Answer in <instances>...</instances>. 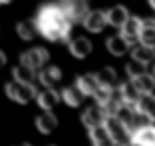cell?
<instances>
[{"instance_id": "1", "label": "cell", "mask_w": 155, "mask_h": 146, "mask_svg": "<svg viewBox=\"0 0 155 146\" xmlns=\"http://www.w3.org/2000/svg\"><path fill=\"white\" fill-rule=\"evenodd\" d=\"M34 19H36L38 32L47 40H51V43H64V40L70 38L72 21L64 13L62 5H45V7H41Z\"/></svg>"}, {"instance_id": "2", "label": "cell", "mask_w": 155, "mask_h": 146, "mask_svg": "<svg viewBox=\"0 0 155 146\" xmlns=\"http://www.w3.org/2000/svg\"><path fill=\"white\" fill-rule=\"evenodd\" d=\"M104 125L108 127V131H110V135L115 138V142L117 144H132V129L117 116V114H110V116H106V121H104Z\"/></svg>"}, {"instance_id": "3", "label": "cell", "mask_w": 155, "mask_h": 146, "mask_svg": "<svg viewBox=\"0 0 155 146\" xmlns=\"http://www.w3.org/2000/svg\"><path fill=\"white\" fill-rule=\"evenodd\" d=\"M7 95H9L13 102H17V104H28V102H32V100H34V95H38V93H36L34 85L13 81V83H9V85H7Z\"/></svg>"}, {"instance_id": "4", "label": "cell", "mask_w": 155, "mask_h": 146, "mask_svg": "<svg viewBox=\"0 0 155 146\" xmlns=\"http://www.w3.org/2000/svg\"><path fill=\"white\" fill-rule=\"evenodd\" d=\"M62 9H64V13L68 15V19L72 21V24H83V19L87 17V0H62Z\"/></svg>"}, {"instance_id": "5", "label": "cell", "mask_w": 155, "mask_h": 146, "mask_svg": "<svg viewBox=\"0 0 155 146\" xmlns=\"http://www.w3.org/2000/svg\"><path fill=\"white\" fill-rule=\"evenodd\" d=\"M47 59H49V53H47V49H43V47H34V49L21 53V64H26V66H30V68H34V70L45 68Z\"/></svg>"}, {"instance_id": "6", "label": "cell", "mask_w": 155, "mask_h": 146, "mask_svg": "<svg viewBox=\"0 0 155 146\" xmlns=\"http://www.w3.org/2000/svg\"><path fill=\"white\" fill-rule=\"evenodd\" d=\"M81 121H83V125H85L87 129H94V127H98V125H104L106 112H104V108H102L100 104H94V106L85 108V112L81 114Z\"/></svg>"}, {"instance_id": "7", "label": "cell", "mask_w": 155, "mask_h": 146, "mask_svg": "<svg viewBox=\"0 0 155 146\" xmlns=\"http://www.w3.org/2000/svg\"><path fill=\"white\" fill-rule=\"evenodd\" d=\"M83 26H85V30L98 34V32H102V30L108 26V13H102V11H89L87 17L83 19Z\"/></svg>"}, {"instance_id": "8", "label": "cell", "mask_w": 155, "mask_h": 146, "mask_svg": "<svg viewBox=\"0 0 155 146\" xmlns=\"http://www.w3.org/2000/svg\"><path fill=\"white\" fill-rule=\"evenodd\" d=\"M132 144H138V146H155V125L153 123H147V125L134 129Z\"/></svg>"}, {"instance_id": "9", "label": "cell", "mask_w": 155, "mask_h": 146, "mask_svg": "<svg viewBox=\"0 0 155 146\" xmlns=\"http://www.w3.org/2000/svg\"><path fill=\"white\" fill-rule=\"evenodd\" d=\"M89 138H91V144L94 146H115L117 144L106 125H98V127L89 129Z\"/></svg>"}, {"instance_id": "10", "label": "cell", "mask_w": 155, "mask_h": 146, "mask_svg": "<svg viewBox=\"0 0 155 146\" xmlns=\"http://www.w3.org/2000/svg\"><path fill=\"white\" fill-rule=\"evenodd\" d=\"M140 30H142V19H140V17H130V19L123 24L121 34H123L132 45H136V40H140Z\"/></svg>"}, {"instance_id": "11", "label": "cell", "mask_w": 155, "mask_h": 146, "mask_svg": "<svg viewBox=\"0 0 155 146\" xmlns=\"http://www.w3.org/2000/svg\"><path fill=\"white\" fill-rule=\"evenodd\" d=\"M60 100H62V93H58L53 87H47L45 91H41V93L36 95V102H38V106H41L43 110L55 108V106L60 104Z\"/></svg>"}, {"instance_id": "12", "label": "cell", "mask_w": 155, "mask_h": 146, "mask_svg": "<svg viewBox=\"0 0 155 146\" xmlns=\"http://www.w3.org/2000/svg\"><path fill=\"white\" fill-rule=\"evenodd\" d=\"M77 87L85 95H96V91L100 89V78H98V74H81L77 78Z\"/></svg>"}, {"instance_id": "13", "label": "cell", "mask_w": 155, "mask_h": 146, "mask_svg": "<svg viewBox=\"0 0 155 146\" xmlns=\"http://www.w3.org/2000/svg\"><path fill=\"white\" fill-rule=\"evenodd\" d=\"M106 47H108V51L113 53V55H125L130 49H132V43L123 36V34H119V36H110L108 40H106Z\"/></svg>"}, {"instance_id": "14", "label": "cell", "mask_w": 155, "mask_h": 146, "mask_svg": "<svg viewBox=\"0 0 155 146\" xmlns=\"http://www.w3.org/2000/svg\"><path fill=\"white\" fill-rule=\"evenodd\" d=\"M132 59L142 62V64L149 66V64L155 59V47H149V45H142V43L134 45V47H132Z\"/></svg>"}, {"instance_id": "15", "label": "cell", "mask_w": 155, "mask_h": 146, "mask_svg": "<svg viewBox=\"0 0 155 146\" xmlns=\"http://www.w3.org/2000/svg\"><path fill=\"white\" fill-rule=\"evenodd\" d=\"M119 91H121V97H123V102H127V104H138V100L142 97V93H140V89L136 87V83H134V78H130V81H125L121 87H119Z\"/></svg>"}, {"instance_id": "16", "label": "cell", "mask_w": 155, "mask_h": 146, "mask_svg": "<svg viewBox=\"0 0 155 146\" xmlns=\"http://www.w3.org/2000/svg\"><path fill=\"white\" fill-rule=\"evenodd\" d=\"M136 108H138L149 121L155 123V95H153V93H142V97L138 100Z\"/></svg>"}, {"instance_id": "17", "label": "cell", "mask_w": 155, "mask_h": 146, "mask_svg": "<svg viewBox=\"0 0 155 146\" xmlns=\"http://www.w3.org/2000/svg\"><path fill=\"white\" fill-rule=\"evenodd\" d=\"M130 19V13H127V9L125 7H113L110 11H108V26H113V28H123V24Z\"/></svg>"}, {"instance_id": "18", "label": "cell", "mask_w": 155, "mask_h": 146, "mask_svg": "<svg viewBox=\"0 0 155 146\" xmlns=\"http://www.w3.org/2000/svg\"><path fill=\"white\" fill-rule=\"evenodd\" d=\"M13 78L19 81V83L34 85V81H36V70L30 68V66H26V64H19V66L13 68Z\"/></svg>"}, {"instance_id": "19", "label": "cell", "mask_w": 155, "mask_h": 146, "mask_svg": "<svg viewBox=\"0 0 155 146\" xmlns=\"http://www.w3.org/2000/svg\"><path fill=\"white\" fill-rule=\"evenodd\" d=\"M60 78H62V70H60L58 66H45V68L41 70V74H38V81H41L45 87H53Z\"/></svg>"}, {"instance_id": "20", "label": "cell", "mask_w": 155, "mask_h": 146, "mask_svg": "<svg viewBox=\"0 0 155 146\" xmlns=\"http://www.w3.org/2000/svg\"><path fill=\"white\" fill-rule=\"evenodd\" d=\"M70 53L74 55V57H79V59H83V57H87L89 53H91V40L89 38H74L72 43H70Z\"/></svg>"}, {"instance_id": "21", "label": "cell", "mask_w": 155, "mask_h": 146, "mask_svg": "<svg viewBox=\"0 0 155 146\" xmlns=\"http://www.w3.org/2000/svg\"><path fill=\"white\" fill-rule=\"evenodd\" d=\"M83 97H85V93L74 85V87H66L64 91H62V100L68 104V106H72V108H77V106H81L83 104Z\"/></svg>"}, {"instance_id": "22", "label": "cell", "mask_w": 155, "mask_h": 146, "mask_svg": "<svg viewBox=\"0 0 155 146\" xmlns=\"http://www.w3.org/2000/svg\"><path fill=\"white\" fill-rule=\"evenodd\" d=\"M138 43L155 47V19H142V30H140V40Z\"/></svg>"}, {"instance_id": "23", "label": "cell", "mask_w": 155, "mask_h": 146, "mask_svg": "<svg viewBox=\"0 0 155 146\" xmlns=\"http://www.w3.org/2000/svg\"><path fill=\"white\" fill-rule=\"evenodd\" d=\"M17 34H19L24 40H32V38L38 34L36 19H28V21H21V24H17Z\"/></svg>"}, {"instance_id": "24", "label": "cell", "mask_w": 155, "mask_h": 146, "mask_svg": "<svg viewBox=\"0 0 155 146\" xmlns=\"http://www.w3.org/2000/svg\"><path fill=\"white\" fill-rule=\"evenodd\" d=\"M36 127L41 133H51L55 127H58V119L51 114V112H43L38 119H36Z\"/></svg>"}, {"instance_id": "25", "label": "cell", "mask_w": 155, "mask_h": 146, "mask_svg": "<svg viewBox=\"0 0 155 146\" xmlns=\"http://www.w3.org/2000/svg\"><path fill=\"white\" fill-rule=\"evenodd\" d=\"M134 83H136V87L140 89V93H153V89H155V72H153V74L144 72V74L136 76Z\"/></svg>"}, {"instance_id": "26", "label": "cell", "mask_w": 155, "mask_h": 146, "mask_svg": "<svg viewBox=\"0 0 155 146\" xmlns=\"http://www.w3.org/2000/svg\"><path fill=\"white\" fill-rule=\"evenodd\" d=\"M98 78H100V85H104V87H110V89L117 87V74L113 68H102L98 72Z\"/></svg>"}, {"instance_id": "27", "label": "cell", "mask_w": 155, "mask_h": 146, "mask_svg": "<svg viewBox=\"0 0 155 146\" xmlns=\"http://www.w3.org/2000/svg\"><path fill=\"white\" fill-rule=\"evenodd\" d=\"M125 72H127V76H130V78H136V76H140V74H144V72H147V64L132 59V62L125 66Z\"/></svg>"}, {"instance_id": "28", "label": "cell", "mask_w": 155, "mask_h": 146, "mask_svg": "<svg viewBox=\"0 0 155 146\" xmlns=\"http://www.w3.org/2000/svg\"><path fill=\"white\" fill-rule=\"evenodd\" d=\"M149 5H151V9H155V0H149Z\"/></svg>"}, {"instance_id": "29", "label": "cell", "mask_w": 155, "mask_h": 146, "mask_svg": "<svg viewBox=\"0 0 155 146\" xmlns=\"http://www.w3.org/2000/svg\"><path fill=\"white\" fill-rule=\"evenodd\" d=\"M0 2H2V5H9V2H13V0H0Z\"/></svg>"}, {"instance_id": "30", "label": "cell", "mask_w": 155, "mask_h": 146, "mask_svg": "<svg viewBox=\"0 0 155 146\" xmlns=\"http://www.w3.org/2000/svg\"><path fill=\"white\" fill-rule=\"evenodd\" d=\"M115 146H130V144H115Z\"/></svg>"}, {"instance_id": "31", "label": "cell", "mask_w": 155, "mask_h": 146, "mask_svg": "<svg viewBox=\"0 0 155 146\" xmlns=\"http://www.w3.org/2000/svg\"><path fill=\"white\" fill-rule=\"evenodd\" d=\"M17 146H30V144H17Z\"/></svg>"}, {"instance_id": "32", "label": "cell", "mask_w": 155, "mask_h": 146, "mask_svg": "<svg viewBox=\"0 0 155 146\" xmlns=\"http://www.w3.org/2000/svg\"><path fill=\"white\" fill-rule=\"evenodd\" d=\"M130 146H138V144H130Z\"/></svg>"}]
</instances>
